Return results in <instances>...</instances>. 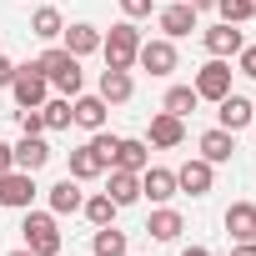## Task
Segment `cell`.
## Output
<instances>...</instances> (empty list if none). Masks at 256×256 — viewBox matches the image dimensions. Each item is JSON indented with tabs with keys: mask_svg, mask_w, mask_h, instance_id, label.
<instances>
[{
	"mask_svg": "<svg viewBox=\"0 0 256 256\" xmlns=\"http://www.w3.org/2000/svg\"><path fill=\"white\" fill-rule=\"evenodd\" d=\"M20 136H46V116H40V106H20Z\"/></svg>",
	"mask_w": 256,
	"mask_h": 256,
	"instance_id": "obj_31",
	"label": "cell"
},
{
	"mask_svg": "<svg viewBox=\"0 0 256 256\" xmlns=\"http://www.w3.org/2000/svg\"><path fill=\"white\" fill-rule=\"evenodd\" d=\"M151 10H156V0H120V16L126 20H146Z\"/></svg>",
	"mask_w": 256,
	"mask_h": 256,
	"instance_id": "obj_32",
	"label": "cell"
},
{
	"mask_svg": "<svg viewBox=\"0 0 256 256\" xmlns=\"http://www.w3.org/2000/svg\"><path fill=\"white\" fill-rule=\"evenodd\" d=\"M106 171H110V166H106V156H100L90 141L70 151V166H66V176H76V181H100Z\"/></svg>",
	"mask_w": 256,
	"mask_h": 256,
	"instance_id": "obj_14",
	"label": "cell"
},
{
	"mask_svg": "<svg viewBox=\"0 0 256 256\" xmlns=\"http://www.w3.org/2000/svg\"><path fill=\"white\" fill-rule=\"evenodd\" d=\"M80 211H86V221H90V226H110L120 206H116L106 191H96V196H86V201H80Z\"/></svg>",
	"mask_w": 256,
	"mask_h": 256,
	"instance_id": "obj_28",
	"label": "cell"
},
{
	"mask_svg": "<svg viewBox=\"0 0 256 256\" xmlns=\"http://www.w3.org/2000/svg\"><path fill=\"white\" fill-rule=\"evenodd\" d=\"M196 106H201L196 86H171V90H166V100H161V110H171V116H181V120H186Z\"/></svg>",
	"mask_w": 256,
	"mask_h": 256,
	"instance_id": "obj_27",
	"label": "cell"
},
{
	"mask_svg": "<svg viewBox=\"0 0 256 256\" xmlns=\"http://www.w3.org/2000/svg\"><path fill=\"white\" fill-rule=\"evenodd\" d=\"M201 161H211V166H226L231 156H236V131H221V126H211V131H201Z\"/></svg>",
	"mask_w": 256,
	"mask_h": 256,
	"instance_id": "obj_13",
	"label": "cell"
},
{
	"mask_svg": "<svg viewBox=\"0 0 256 256\" xmlns=\"http://www.w3.org/2000/svg\"><path fill=\"white\" fill-rule=\"evenodd\" d=\"M251 116H256V100H246V96H226V100H216V126L221 131H246L251 126Z\"/></svg>",
	"mask_w": 256,
	"mask_h": 256,
	"instance_id": "obj_11",
	"label": "cell"
},
{
	"mask_svg": "<svg viewBox=\"0 0 256 256\" xmlns=\"http://www.w3.org/2000/svg\"><path fill=\"white\" fill-rule=\"evenodd\" d=\"M251 126H256V116H251Z\"/></svg>",
	"mask_w": 256,
	"mask_h": 256,
	"instance_id": "obj_40",
	"label": "cell"
},
{
	"mask_svg": "<svg viewBox=\"0 0 256 256\" xmlns=\"http://www.w3.org/2000/svg\"><path fill=\"white\" fill-rule=\"evenodd\" d=\"M106 100L100 96H76L70 100V126H80V131H100V126H106Z\"/></svg>",
	"mask_w": 256,
	"mask_h": 256,
	"instance_id": "obj_19",
	"label": "cell"
},
{
	"mask_svg": "<svg viewBox=\"0 0 256 256\" xmlns=\"http://www.w3.org/2000/svg\"><path fill=\"white\" fill-rule=\"evenodd\" d=\"M146 231H151V241H176V236L186 231V221H181V211L156 206V211H151V221H146Z\"/></svg>",
	"mask_w": 256,
	"mask_h": 256,
	"instance_id": "obj_24",
	"label": "cell"
},
{
	"mask_svg": "<svg viewBox=\"0 0 256 256\" xmlns=\"http://www.w3.org/2000/svg\"><path fill=\"white\" fill-rule=\"evenodd\" d=\"M10 96H16V106H46V100H50V80H46V70H40L36 60L16 66V76H10Z\"/></svg>",
	"mask_w": 256,
	"mask_h": 256,
	"instance_id": "obj_4",
	"label": "cell"
},
{
	"mask_svg": "<svg viewBox=\"0 0 256 256\" xmlns=\"http://www.w3.org/2000/svg\"><path fill=\"white\" fill-rule=\"evenodd\" d=\"M60 40H66V50H70L76 60H86V56H96V50H100V30H96V26H86V20H80V26H66V30H60Z\"/></svg>",
	"mask_w": 256,
	"mask_h": 256,
	"instance_id": "obj_22",
	"label": "cell"
},
{
	"mask_svg": "<svg viewBox=\"0 0 256 256\" xmlns=\"http://www.w3.org/2000/svg\"><path fill=\"white\" fill-rule=\"evenodd\" d=\"M60 30H66V20H60V10H56V6H40V10L30 16V36H36V40H50V46H56V40H60Z\"/></svg>",
	"mask_w": 256,
	"mask_h": 256,
	"instance_id": "obj_26",
	"label": "cell"
},
{
	"mask_svg": "<svg viewBox=\"0 0 256 256\" xmlns=\"http://www.w3.org/2000/svg\"><path fill=\"white\" fill-rule=\"evenodd\" d=\"M216 10H221V20L246 26V20H256V0H216Z\"/></svg>",
	"mask_w": 256,
	"mask_h": 256,
	"instance_id": "obj_30",
	"label": "cell"
},
{
	"mask_svg": "<svg viewBox=\"0 0 256 256\" xmlns=\"http://www.w3.org/2000/svg\"><path fill=\"white\" fill-rule=\"evenodd\" d=\"M30 201H36V176L30 171H0V206L6 211H30Z\"/></svg>",
	"mask_w": 256,
	"mask_h": 256,
	"instance_id": "obj_5",
	"label": "cell"
},
{
	"mask_svg": "<svg viewBox=\"0 0 256 256\" xmlns=\"http://www.w3.org/2000/svg\"><path fill=\"white\" fill-rule=\"evenodd\" d=\"M191 86H196V96H201V100H226V96H231V66H226L221 56H211V60L196 70V80H191Z\"/></svg>",
	"mask_w": 256,
	"mask_h": 256,
	"instance_id": "obj_6",
	"label": "cell"
},
{
	"mask_svg": "<svg viewBox=\"0 0 256 256\" xmlns=\"http://www.w3.org/2000/svg\"><path fill=\"white\" fill-rule=\"evenodd\" d=\"M136 50H141L136 20H120V26H110V36H100V56L110 70H136Z\"/></svg>",
	"mask_w": 256,
	"mask_h": 256,
	"instance_id": "obj_2",
	"label": "cell"
},
{
	"mask_svg": "<svg viewBox=\"0 0 256 256\" xmlns=\"http://www.w3.org/2000/svg\"><path fill=\"white\" fill-rule=\"evenodd\" d=\"M110 166L116 171H146L151 166V146H146V136H120L116 141V151H110Z\"/></svg>",
	"mask_w": 256,
	"mask_h": 256,
	"instance_id": "obj_9",
	"label": "cell"
},
{
	"mask_svg": "<svg viewBox=\"0 0 256 256\" xmlns=\"http://www.w3.org/2000/svg\"><path fill=\"white\" fill-rule=\"evenodd\" d=\"M181 141H186V120L171 116V110H156V116H151V131H146V146H156V151H176Z\"/></svg>",
	"mask_w": 256,
	"mask_h": 256,
	"instance_id": "obj_8",
	"label": "cell"
},
{
	"mask_svg": "<svg viewBox=\"0 0 256 256\" xmlns=\"http://www.w3.org/2000/svg\"><path fill=\"white\" fill-rule=\"evenodd\" d=\"M90 251H96V256H126V251H131V241H126V231H116V221H110V226H96Z\"/></svg>",
	"mask_w": 256,
	"mask_h": 256,
	"instance_id": "obj_25",
	"label": "cell"
},
{
	"mask_svg": "<svg viewBox=\"0 0 256 256\" xmlns=\"http://www.w3.org/2000/svg\"><path fill=\"white\" fill-rule=\"evenodd\" d=\"M106 196H110L116 206H136V201H141V176L110 166V171H106Z\"/></svg>",
	"mask_w": 256,
	"mask_h": 256,
	"instance_id": "obj_17",
	"label": "cell"
},
{
	"mask_svg": "<svg viewBox=\"0 0 256 256\" xmlns=\"http://www.w3.org/2000/svg\"><path fill=\"white\" fill-rule=\"evenodd\" d=\"M10 166H16V156H10V146H6V141H0V171H10Z\"/></svg>",
	"mask_w": 256,
	"mask_h": 256,
	"instance_id": "obj_36",
	"label": "cell"
},
{
	"mask_svg": "<svg viewBox=\"0 0 256 256\" xmlns=\"http://www.w3.org/2000/svg\"><path fill=\"white\" fill-rule=\"evenodd\" d=\"M106 106H126V100H131L136 96V80H131V70H100V90H96Z\"/></svg>",
	"mask_w": 256,
	"mask_h": 256,
	"instance_id": "obj_18",
	"label": "cell"
},
{
	"mask_svg": "<svg viewBox=\"0 0 256 256\" xmlns=\"http://www.w3.org/2000/svg\"><path fill=\"white\" fill-rule=\"evenodd\" d=\"M236 66H241V76L256 80V46H241V50H236Z\"/></svg>",
	"mask_w": 256,
	"mask_h": 256,
	"instance_id": "obj_33",
	"label": "cell"
},
{
	"mask_svg": "<svg viewBox=\"0 0 256 256\" xmlns=\"http://www.w3.org/2000/svg\"><path fill=\"white\" fill-rule=\"evenodd\" d=\"M191 10H216V0H186Z\"/></svg>",
	"mask_w": 256,
	"mask_h": 256,
	"instance_id": "obj_37",
	"label": "cell"
},
{
	"mask_svg": "<svg viewBox=\"0 0 256 256\" xmlns=\"http://www.w3.org/2000/svg\"><path fill=\"white\" fill-rule=\"evenodd\" d=\"M226 236L231 241H256V206L251 201H231L226 206Z\"/></svg>",
	"mask_w": 256,
	"mask_h": 256,
	"instance_id": "obj_21",
	"label": "cell"
},
{
	"mask_svg": "<svg viewBox=\"0 0 256 256\" xmlns=\"http://www.w3.org/2000/svg\"><path fill=\"white\" fill-rule=\"evenodd\" d=\"M211 186H216V166L201 161V156H191V161L176 171V191H186V196H206Z\"/></svg>",
	"mask_w": 256,
	"mask_h": 256,
	"instance_id": "obj_10",
	"label": "cell"
},
{
	"mask_svg": "<svg viewBox=\"0 0 256 256\" xmlns=\"http://www.w3.org/2000/svg\"><path fill=\"white\" fill-rule=\"evenodd\" d=\"M10 76H16V66H10L6 56H0V90H6V86H10Z\"/></svg>",
	"mask_w": 256,
	"mask_h": 256,
	"instance_id": "obj_34",
	"label": "cell"
},
{
	"mask_svg": "<svg viewBox=\"0 0 256 256\" xmlns=\"http://www.w3.org/2000/svg\"><path fill=\"white\" fill-rule=\"evenodd\" d=\"M141 196L156 201V206H166V201L176 196V171H166V166H146V171H141Z\"/></svg>",
	"mask_w": 256,
	"mask_h": 256,
	"instance_id": "obj_16",
	"label": "cell"
},
{
	"mask_svg": "<svg viewBox=\"0 0 256 256\" xmlns=\"http://www.w3.org/2000/svg\"><path fill=\"white\" fill-rule=\"evenodd\" d=\"M80 201H86V191H80V181H76V176H66V181H56V186H50V211H56V216H76V211H80Z\"/></svg>",
	"mask_w": 256,
	"mask_h": 256,
	"instance_id": "obj_23",
	"label": "cell"
},
{
	"mask_svg": "<svg viewBox=\"0 0 256 256\" xmlns=\"http://www.w3.org/2000/svg\"><path fill=\"white\" fill-rule=\"evenodd\" d=\"M201 40H206V50L211 56H221V60H231L246 40H241V30L231 26V20H221V26H211V30H201Z\"/></svg>",
	"mask_w": 256,
	"mask_h": 256,
	"instance_id": "obj_20",
	"label": "cell"
},
{
	"mask_svg": "<svg viewBox=\"0 0 256 256\" xmlns=\"http://www.w3.org/2000/svg\"><path fill=\"white\" fill-rule=\"evenodd\" d=\"M181 256H211V251H206V246H186Z\"/></svg>",
	"mask_w": 256,
	"mask_h": 256,
	"instance_id": "obj_38",
	"label": "cell"
},
{
	"mask_svg": "<svg viewBox=\"0 0 256 256\" xmlns=\"http://www.w3.org/2000/svg\"><path fill=\"white\" fill-rule=\"evenodd\" d=\"M40 116H46V131H66L70 126V96H50L40 106Z\"/></svg>",
	"mask_w": 256,
	"mask_h": 256,
	"instance_id": "obj_29",
	"label": "cell"
},
{
	"mask_svg": "<svg viewBox=\"0 0 256 256\" xmlns=\"http://www.w3.org/2000/svg\"><path fill=\"white\" fill-rule=\"evenodd\" d=\"M136 66H141L146 76H171V70H176V40H166V36H156V40H141V50H136Z\"/></svg>",
	"mask_w": 256,
	"mask_h": 256,
	"instance_id": "obj_7",
	"label": "cell"
},
{
	"mask_svg": "<svg viewBox=\"0 0 256 256\" xmlns=\"http://www.w3.org/2000/svg\"><path fill=\"white\" fill-rule=\"evenodd\" d=\"M231 256H256V241H236V246H231Z\"/></svg>",
	"mask_w": 256,
	"mask_h": 256,
	"instance_id": "obj_35",
	"label": "cell"
},
{
	"mask_svg": "<svg viewBox=\"0 0 256 256\" xmlns=\"http://www.w3.org/2000/svg\"><path fill=\"white\" fill-rule=\"evenodd\" d=\"M10 156H16V171H40L46 161H50V146H46V136H20L16 146H10Z\"/></svg>",
	"mask_w": 256,
	"mask_h": 256,
	"instance_id": "obj_15",
	"label": "cell"
},
{
	"mask_svg": "<svg viewBox=\"0 0 256 256\" xmlns=\"http://www.w3.org/2000/svg\"><path fill=\"white\" fill-rule=\"evenodd\" d=\"M36 66L46 70V80H50V86H56L60 96H70V100L80 96V86H86V76H80V60H76V56H70L66 46H50V50H46V56H40Z\"/></svg>",
	"mask_w": 256,
	"mask_h": 256,
	"instance_id": "obj_1",
	"label": "cell"
},
{
	"mask_svg": "<svg viewBox=\"0 0 256 256\" xmlns=\"http://www.w3.org/2000/svg\"><path fill=\"white\" fill-rule=\"evenodd\" d=\"M20 236H26V246L36 251V256H60V221H56V211H26V221H20Z\"/></svg>",
	"mask_w": 256,
	"mask_h": 256,
	"instance_id": "obj_3",
	"label": "cell"
},
{
	"mask_svg": "<svg viewBox=\"0 0 256 256\" xmlns=\"http://www.w3.org/2000/svg\"><path fill=\"white\" fill-rule=\"evenodd\" d=\"M156 20H161V36H166V40H181V36H191V30H196V20H201V10H191L186 0H176V6H166V10H156Z\"/></svg>",
	"mask_w": 256,
	"mask_h": 256,
	"instance_id": "obj_12",
	"label": "cell"
},
{
	"mask_svg": "<svg viewBox=\"0 0 256 256\" xmlns=\"http://www.w3.org/2000/svg\"><path fill=\"white\" fill-rule=\"evenodd\" d=\"M10 256H36V251H30V246H16V251H10Z\"/></svg>",
	"mask_w": 256,
	"mask_h": 256,
	"instance_id": "obj_39",
	"label": "cell"
}]
</instances>
